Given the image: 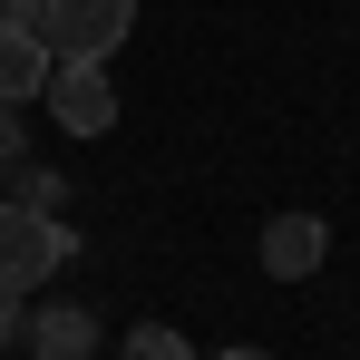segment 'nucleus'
Here are the masks:
<instances>
[{
  "label": "nucleus",
  "instance_id": "obj_1",
  "mask_svg": "<svg viewBox=\"0 0 360 360\" xmlns=\"http://www.w3.org/2000/svg\"><path fill=\"white\" fill-rule=\"evenodd\" d=\"M68 253V224L59 214H39V205H20V195H0V292H39L49 273H59Z\"/></svg>",
  "mask_w": 360,
  "mask_h": 360
},
{
  "label": "nucleus",
  "instance_id": "obj_2",
  "mask_svg": "<svg viewBox=\"0 0 360 360\" xmlns=\"http://www.w3.org/2000/svg\"><path fill=\"white\" fill-rule=\"evenodd\" d=\"M127 30H136V0H49L39 10V49L49 59H117L127 49Z\"/></svg>",
  "mask_w": 360,
  "mask_h": 360
},
{
  "label": "nucleus",
  "instance_id": "obj_3",
  "mask_svg": "<svg viewBox=\"0 0 360 360\" xmlns=\"http://www.w3.org/2000/svg\"><path fill=\"white\" fill-rule=\"evenodd\" d=\"M49 117L68 127V136H108L117 127V88H108V68L98 59H49Z\"/></svg>",
  "mask_w": 360,
  "mask_h": 360
},
{
  "label": "nucleus",
  "instance_id": "obj_4",
  "mask_svg": "<svg viewBox=\"0 0 360 360\" xmlns=\"http://www.w3.org/2000/svg\"><path fill=\"white\" fill-rule=\"evenodd\" d=\"M321 253H331V224H321V214H273V224H263V273H273V283H311Z\"/></svg>",
  "mask_w": 360,
  "mask_h": 360
},
{
  "label": "nucleus",
  "instance_id": "obj_5",
  "mask_svg": "<svg viewBox=\"0 0 360 360\" xmlns=\"http://www.w3.org/2000/svg\"><path fill=\"white\" fill-rule=\"evenodd\" d=\"M39 88H49L39 30H0V108H39Z\"/></svg>",
  "mask_w": 360,
  "mask_h": 360
},
{
  "label": "nucleus",
  "instance_id": "obj_6",
  "mask_svg": "<svg viewBox=\"0 0 360 360\" xmlns=\"http://www.w3.org/2000/svg\"><path fill=\"white\" fill-rule=\"evenodd\" d=\"M20 341H30V351L39 360H88V341H98V321H88V311H39V321H30V331H20Z\"/></svg>",
  "mask_w": 360,
  "mask_h": 360
},
{
  "label": "nucleus",
  "instance_id": "obj_7",
  "mask_svg": "<svg viewBox=\"0 0 360 360\" xmlns=\"http://www.w3.org/2000/svg\"><path fill=\"white\" fill-rule=\"evenodd\" d=\"M127 360H195V341L166 331V321H136V331H127Z\"/></svg>",
  "mask_w": 360,
  "mask_h": 360
},
{
  "label": "nucleus",
  "instance_id": "obj_8",
  "mask_svg": "<svg viewBox=\"0 0 360 360\" xmlns=\"http://www.w3.org/2000/svg\"><path fill=\"white\" fill-rule=\"evenodd\" d=\"M39 10L49 0H0V30H39Z\"/></svg>",
  "mask_w": 360,
  "mask_h": 360
},
{
  "label": "nucleus",
  "instance_id": "obj_9",
  "mask_svg": "<svg viewBox=\"0 0 360 360\" xmlns=\"http://www.w3.org/2000/svg\"><path fill=\"white\" fill-rule=\"evenodd\" d=\"M20 156V108H0V166Z\"/></svg>",
  "mask_w": 360,
  "mask_h": 360
},
{
  "label": "nucleus",
  "instance_id": "obj_10",
  "mask_svg": "<svg viewBox=\"0 0 360 360\" xmlns=\"http://www.w3.org/2000/svg\"><path fill=\"white\" fill-rule=\"evenodd\" d=\"M10 331H20V292H0V341H10Z\"/></svg>",
  "mask_w": 360,
  "mask_h": 360
},
{
  "label": "nucleus",
  "instance_id": "obj_11",
  "mask_svg": "<svg viewBox=\"0 0 360 360\" xmlns=\"http://www.w3.org/2000/svg\"><path fill=\"white\" fill-rule=\"evenodd\" d=\"M214 360H273V351H253V341H243V351H214Z\"/></svg>",
  "mask_w": 360,
  "mask_h": 360
}]
</instances>
